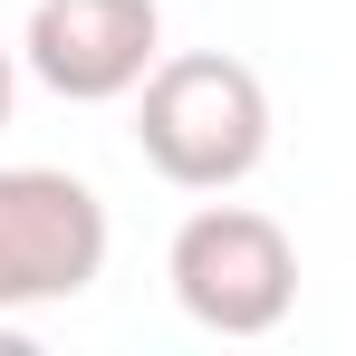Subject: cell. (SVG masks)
I'll return each mask as SVG.
<instances>
[{"label": "cell", "instance_id": "cell-5", "mask_svg": "<svg viewBox=\"0 0 356 356\" xmlns=\"http://www.w3.org/2000/svg\"><path fill=\"white\" fill-rule=\"evenodd\" d=\"M10 97H19V58L0 49V125H10Z\"/></svg>", "mask_w": 356, "mask_h": 356}, {"label": "cell", "instance_id": "cell-4", "mask_svg": "<svg viewBox=\"0 0 356 356\" xmlns=\"http://www.w3.org/2000/svg\"><path fill=\"white\" fill-rule=\"evenodd\" d=\"M154 58H164V10L154 0H39L29 39H19V67L67 106L135 97Z\"/></svg>", "mask_w": 356, "mask_h": 356}, {"label": "cell", "instance_id": "cell-3", "mask_svg": "<svg viewBox=\"0 0 356 356\" xmlns=\"http://www.w3.org/2000/svg\"><path fill=\"white\" fill-rule=\"evenodd\" d=\"M106 202L58 164H0V318L97 289Z\"/></svg>", "mask_w": 356, "mask_h": 356}, {"label": "cell", "instance_id": "cell-2", "mask_svg": "<svg viewBox=\"0 0 356 356\" xmlns=\"http://www.w3.org/2000/svg\"><path fill=\"white\" fill-rule=\"evenodd\" d=\"M164 280H174L183 318L212 327V337H270L298 308V241L250 212V202H202L164 250Z\"/></svg>", "mask_w": 356, "mask_h": 356}, {"label": "cell", "instance_id": "cell-1", "mask_svg": "<svg viewBox=\"0 0 356 356\" xmlns=\"http://www.w3.org/2000/svg\"><path fill=\"white\" fill-rule=\"evenodd\" d=\"M135 145L145 164L183 193H232L270 164V87L250 58H222V49H183V58H154L145 87H135Z\"/></svg>", "mask_w": 356, "mask_h": 356}]
</instances>
